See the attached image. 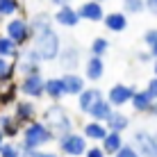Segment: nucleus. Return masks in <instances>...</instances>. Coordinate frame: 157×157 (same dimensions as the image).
I'll return each mask as SVG.
<instances>
[{"instance_id":"33","label":"nucleus","mask_w":157,"mask_h":157,"mask_svg":"<svg viewBox=\"0 0 157 157\" xmlns=\"http://www.w3.org/2000/svg\"><path fill=\"white\" fill-rule=\"evenodd\" d=\"M82 157H107V153H105V148H102L100 144H96V146H86Z\"/></svg>"},{"instance_id":"6","label":"nucleus","mask_w":157,"mask_h":157,"mask_svg":"<svg viewBox=\"0 0 157 157\" xmlns=\"http://www.w3.org/2000/svg\"><path fill=\"white\" fill-rule=\"evenodd\" d=\"M130 144L134 146V150L141 157H157V134L150 132V130H146V128L132 130Z\"/></svg>"},{"instance_id":"30","label":"nucleus","mask_w":157,"mask_h":157,"mask_svg":"<svg viewBox=\"0 0 157 157\" xmlns=\"http://www.w3.org/2000/svg\"><path fill=\"white\" fill-rule=\"evenodd\" d=\"M121 2H123V12L128 16H137L146 12V0H121Z\"/></svg>"},{"instance_id":"36","label":"nucleus","mask_w":157,"mask_h":157,"mask_svg":"<svg viewBox=\"0 0 157 157\" xmlns=\"http://www.w3.org/2000/svg\"><path fill=\"white\" fill-rule=\"evenodd\" d=\"M146 91H148V94H150V96H153V98L157 100V75L148 80V84H146Z\"/></svg>"},{"instance_id":"16","label":"nucleus","mask_w":157,"mask_h":157,"mask_svg":"<svg viewBox=\"0 0 157 157\" xmlns=\"http://www.w3.org/2000/svg\"><path fill=\"white\" fill-rule=\"evenodd\" d=\"M153 102H155V98H153V96H150L146 89H134L132 98H130L132 112H137V114H150V109H153Z\"/></svg>"},{"instance_id":"10","label":"nucleus","mask_w":157,"mask_h":157,"mask_svg":"<svg viewBox=\"0 0 157 157\" xmlns=\"http://www.w3.org/2000/svg\"><path fill=\"white\" fill-rule=\"evenodd\" d=\"M134 94V86L132 84H123V82H116L109 86V91H105V98L109 100V105L114 109H121L123 105H130V98Z\"/></svg>"},{"instance_id":"45","label":"nucleus","mask_w":157,"mask_h":157,"mask_svg":"<svg viewBox=\"0 0 157 157\" xmlns=\"http://www.w3.org/2000/svg\"><path fill=\"white\" fill-rule=\"evenodd\" d=\"M0 23H2V16H0Z\"/></svg>"},{"instance_id":"12","label":"nucleus","mask_w":157,"mask_h":157,"mask_svg":"<svg viewBox=\"0 0 157 157\" xmlns=\"http://www.w3.org/2000/svg\"><path fill=\"white\" fill-rule=\"evenodd\" d=\"M78 9V16L80 21H89V23H102V18H105V7H102V2L98 0H86L82 2Z\"/></svg>"},{"instance_id":"26","label":"nucleus","mask_w":157,"mask_h":157,"mask_svg":"<svg viewBox=\"0 0 157 157\" xmlns=\"http://www.w3.org/2000/svg\"><path fill=\"white\" fill-rule=\"evenodd\" d=\"M123 144H125V139H123V132H114V130H109V132L105 134V139L100 141V146L105 148L107 155H114Z\"/></svg>"},{"instance_id":"24","label":"nucleus","mask_w":157,"mask_h":157,"mask_svg":"<svg viewBox=\"0 0 157 157\" xmlns=\"http://www.w3.org/2000/svg\"><path fill=\"white\" fill-rule=\"evenodd\" d=\"M130 116L125 114V112H118V109H112L109 118L105 121L107 130H114V132H125V130H130Z\"/></svg>"},{"instance_id":"35","label":"nucleus","mask_w":157,"mask_h":157,"mask_svg":"<svg viewBox=\"0 0 157 157\" xmlns=\"http://www.w3.org/2000/svg\"><path fill=\"white\" fill-rule=\"evenodd\" d=\"M134 57H137L139 64H150V62H153V55H150V50H141V52H137Z\"/></svg>"},{"instance_id":"28","label":"nucleus","mask_w":157,"mask_h":157,"mask_svg":"<svg viewBox=\"0 0 157 157\" xmlns=\"http://www.w3.org/2000/svg\"><path fill=\"white\" fill-rule=\"evenodd\" d=\"M21 12H23V2L21 0H0V16H2V21L18 16Z\"/></svg>"},{"instance_id":"21","label":"nucleus","mask_w":157,"mask_h":157,"mask_svg":"<svg viewBox=\"0 0 157 157\" xmlns=\"http://www.w3.org/2000/svg\"><path fill=\"white\" fill-rule=\"evenodd\" d=\"M43 96L48 100L59 102L62 98H66V89H64L62 78H46V84H43Z\"/></svg>"},{"instance_id":"17","label":"nucleus","mask_w":157,"mask_h":157,"mask_svg":"<svg viewBox=\"0 0 157 157\" xmlns=\"http://www.w3.org/2000/svg\"><path fill=\"white\" fill-rule=\"evenodd\" d=\"M62 82H64V89H66V96H75L78 98V94L86 86V78L75 71H64Z\"/></svg>"},{"instance_id":"23","label":"nucleus","mask_w":157,"mask_h":157,"mask_svg":"<svg viewBox=\"0 0 157 157\" xmlns=\"http://www.w3.org/2000/svg\"><path fill=\"white\" fill-rule=\"evenodd\" d=\"M112 109H114V107H112V105H109V100H107L105 96H102V98H98V100L94 102V105L89 107L86 116H89V118H94V121H102V123H105L107 118H109Z\"/></svg>"},{"instance_id":"25","label":"nucleus","mask_w":157,"mask_h":157,"mask_svg":"<svg viewBox=\"0 0 157 157\" xmlns=\"http://www.w3.org/2000/svg\"><path fill=\"white\" fill-rule=\"evenodd\" d=\"M28 21H30L32 34H36V32L48 30V28H52V25H55V21H52V14H50V12H36L34 16H30Z\"/></svg>"},{"instance_id":"20","label":"nucleus","mask_w":157,"mask_h":157,"mask_svg":"<svg viewBox=\"0 0 157 157\" xmlns=\"http://www.w3.org/2000/svg\"><path fill=\"white\" fill-rule=\"evenodd\" d=\"M109 132V130H107V125L102 121H94V118H91L89 123H84L82 125V134L86 137V141H96V144H100L102 139H105V134Z\"/></svg>"},{"instance_id":"42","label":"nucleus","mask_w":157,"mask_h":157,"mask_svg":"<svg viewBox=\"0 0 157 157\" xmlns=\"http://www.w3.org/2000/svg\"><path fill=\"white\" fill-rule=\"evenodd\" d=\"M153 73L157 75V57H155V62H153Z\"/></svg>"},{"instance_id":"1","label":"nucleus","mask_w":157,"mask_h":157,"mask_svg":"<svg viewBox=\"0 0 157 157\" xmlns=\"http://www.w3.org/2000/svg\"><path fill=\"white\" fill-rule=\"evenodd\" d=\"M57 141L52 130L41 121V118H34V121L25 123L23 130H21V153L23 150H36L43 148V146Z\"/></svg>"},{"instance_id":"15","label":"nucleus","mask_w":157,"mask_h":157,"mask_svg":"<svg viewBox=\"0 0 157 157\" xmlns=\"http://www.w3.org/2000/svg\"><path fill=\"white\" fill-rule=\"evenodd\" d=\"M102 96H105V91H100L98 86H84V89L78 94V112L86 116L89 107L94 105L98 98H102Z\"/></svg>"},{"instance_id":"27","label":"nucleus","mask_w":157,"mask_h":157,"mask_svg":"<svg viewBox=\"0 0 157 157\" xmlns=\"http://www.w3.org/2000/svg\"><path fill=\"white\" fill-rule=\"evenodd\" d=\"M18 55H21V48L16 46V43H14V41H12V39H9V36L2 32V34H0V57L16 59Z\"/></svg>"},{"instance_id":"8","label":"nucleus","mask_w":157,"mask_h":157,"mask_svg":"<svg viewBox=\"0 0 157 157\" xmlns=\"http://www.w3.org/2000/svg\"><path fill=\"white\" fill-rule=\"evenodd\" d=\"M43 84H46V78L41 75V71L39 73H28V75H21L18 91L25 98L39 100V98H43Z\"/></svg>"},{"instance_id":"3","label":"nucleus","mask_w":157,"mask_h":157,"mask_svg":"<svg viewBox=\"0 0 157 157\" xmlns=\"http://www.w3.org/2000/svg\"><path fill=\"white\" fill-rule=\"evenodd\" d=\"M30 46L43 57V62H55L59 50H62V36H59V32L55 30V25H52V28H48V30H41V32H36V34H32Z\"/></svg>"},{"instance_id":"18","label":"nucleus","mask_w":157,"mask_h":157,"mask_svg":"<svg viewBox=\"0 0 157 157\" xmlns=\"http://www.w3.org/2000/svg\"><path fill=\"white\" fill-rule=\"evenodd\" d=\"M102 25H105L107 32H125L128 30V14L123 12H105V18H102Z\"/></svg>"},{"instance_id":"37","label":"nucleus","mask_w":157,"mask_h":157,"mask_svg":"<svg viewBox=\"0 0 157 157\" xmlns=\"http://www.w3.org/2000/svg\"><path fill=\"white\" fill-rule=\"evenodd\" d=\"M146 12L150 16H157V0H146Z\"/></svg>"},{"instance_id":"29","label":"nucleus","mask_w":157,"mask_h":157,"mask_svg":"<svg viewBox=\"0 0 157 157\" xmlns=\"http://www.w3.org/2000/svg\"><path fill=\"white\" fill-rule=\"evenodd\" d=\"M107 50H109V39H105V36H94V39H91V46H89V52H91V55L105 57Z\"/></svg>"},{"instance_id":"34","label":"nucleus","mask_w":157,"mask_h":157,"mask_svg":"<svg viewBox=\"0 0 157 157\" xmlns=\"http://www.w3.org/2000/svg\"><path fill=\"white\" fill-rule=\"evenodd\" d=\"M155 41H157V28H150V30H146V32H144V46L148 48V46H153Z\"/></svg>"},{"instance_id":"7","label":"nucleus","mask_w":157,"mask_h":157,"mask_svg":"<svg viewBox=\"0 0 157 157\" xmlns=\"http://www.w3.org/2000/svg\"><path fill=\"white\" fill-rule=\"evenodd\" d=\"M14 64H16V73L21 78V75H28V73H39L43 66V57L32 46H25L21 48V55L14 59Z\"/></svg>"},{"instance_id":"39","label":"nucleus","mask_w":157,"mask_h":157,"mask_svg":"<svg viewBox=\"0 0 157 157\" xmlns=\"http://www.w3.org/2000/svg\"><path fill=\"white\" fill-rule=\"evenodd\" d=\"M148 50H150V55H153V59L157 57V41L153 43V46H148Z\"/></svg>"},{"instance_id":"32","label":"nucleus","mask_w":157,"mask_h":157,"mask_svg":"<svg viewBox=\"0 0 157 157\" xmlns=\"http://www.w3.org/2000/svg\"><path fill=\"white\" fill-rule=\"evenodd\" d=\"M112 157H141V155H139L137 150H134V146L130 144V141H125V144H123L121 148H118L116 153L112 155Z\"/></svg>"},{"instance_id":"41","label":"nucleus","mask_w":157,"mask_h":157,"mask_svg":"<svg viewBox=\"0 0 157 157\" xmlns=\"http://www.w3.org/2000/svg\"><path fill=\"white\" fill-rule=\"evenodd\" d=\"M5 139H7V137H5V134H2V130H0V146L5 144Z\"/></svg>"},{"instance_id":"43","label":"nucleus","mask_w":157,"mask_h":157,"mask_svg":"<svg viewBox=\"0 0 157 157\" xmlns=\"http://www.w3.org/2000/svg\"><path fill=\"white\" fill-rule=\"evenodd\" d=\"M18 157H28V155H25V153H21V155H18Z\"/></svg>"},{"instance_id":"2","label":"nucleus","mask_w":157,"mask_h":157,"mask_svg":"<svg viewBox=\"0 0 157 157\" xmlns=\"http://www.w3.org/2000/svg\"><path fill=\"white\" fill-rule=\"evenodd\" d=\"M41 121L52 130L55 139H59L62 134H68V132L75 130V123H73L71 114H68V109L62 105V100L59 102L50 100V105H48L46 109H43V114H41Z\"/></svg>"},{"instance_id":"14","label":"nucleus","mask_w":157,"mask_h":157,"mask_svg":"<svg viewBox=\"0 0 157 157\" xmlns=\"http://www.w3.org/2000/svg\"><path fill=\"white\" fill-rule=\"evenodd\" d=\"M84 78L86 82H98L105 78V59L100 55H89V59L84 62Z\"/></svg>"},{"instance_id":"38","label":"nucleus","mask_w":157,"mask_h":157,"mask_svg":"<svg viewBox=\"0 0 157 157\" xmlns=\"http://www.w3.org/2000/svg\"><path fill=\"white\" fill-rule=\"evenodd\" d=\"M73 0H50V5H55V7H59V5H71Z\"/></svg>"},{"instance_id":"19","label":"nucleus","mask_w":157,"mask_h":157,"mask_svg":"<svg viewBox=\"0 0 157 157\" xmlns=\"http://www.w3.org/2000/svg\"><path fill=\"white\" fill-rule=\"evenodd\" d=\"M0 130H2V134L7 139H16V137H21L23 125L14 118L12 112H0Z\"/></svg>"},{"instance_id":"9","label":"nucleus","mask_w":157,"mask_h":157,"mask_svg":"<svg viewBox=\"0 0 157 157\" xmlns=\"http://www.w3.org/2000/svg\"><path fill=\"white\" fill-rule=\"evenodd\" d=\"M55 62L59 64L62 71H78L80 62H82V48L75 46V43H68V46H62L59 55Z\"/></svg>"},{"instance_id":"22","label":"nucleus","mask_w":157,"mask_h":157,"mask_svg":"<svg viewBox=\"0 0 157 157\" xmlns=\"http://www.w3.org/2000/svg\"><path fill=\"white\" fill-rule=\"evenodd\" d=\"M18 96H21V91H18V82L16 80L0 84V107H14Z\"/></svg>"},{"instance_id":"11","label":"nucleus","mask_w":157,"mask_h":157,"mask_svg":"<svg viewBox=\"0 0 157 157\" xmlns=\"http://www.w3.org/2000/svg\"><path fill=\"white\" fill-rule=\"evenodd\" d=\"M14 118L21 123V125H25V123L34 121V118H39V109H36V102L32 98H18L14 102Z\"/></svg>"},{"instance_id":"5","label":"nucleus","mask_w":157,"mask_h":157,"mask_svg":"<svg viewBox=\"0 0 157 157\" xmlns=\"http://www.w3.org/2000/svg\"><path fill=\"white\" fill-rule=\"evenodd\" d=\"M89 141H86V137L82 132H68V134H62V137L57 139V148H59V155L64 157H82Z\"/></svg>"},{"instance_id":"4","label":"nucleus","mask_w":157,"mask_h":157,"mask_svg":"<svg viewBox=\"0 0 157 157\" xmlns=\"http://www.w3.org/2000/svg\"><path fill=\"white\" fill-rule=\"evenodd\" d=\"M5 34L12 39L18 48L30 46L32 41V30H30V21L25 16H12L5 21Z\"/></svg>"},{"instance_id":"31","label":"nucleus","mask_w":157,"mask_h":157,"mask_svg":"<svg viewBox=\"0 0 157 157\" xmlns=\"http://www.w3.org/2000/svg\"><path fill=\"white\" fill-rule=\"evenodd\" d=\"M21 155V144H14L12 139H5L0 146V157H18Z\"/></svg>"},{"instance_id":"13","label":"nucleus","mask_w":157,"mask_h":157,"mask_svg":"<svg viewBox=\"0 0 157 157\" xmlns=\"http://www.w3.org/2000/svg\"><path fill=\"white\" fill-rule=\"evenodd\" d=\"M52 21L59 28H75L80 23V16H78V9L73 5H59L57 12L52 14Z\"/></svg>"},{"instance_id":"44","label":"nucleus","mask_w":157,"mask_h":157,"mask_svg":"<svg viewBox=\"0 0 157 157\" xmlns=\"http://www.w3.org/2000/svg\"><path fill=\"white\" fill-rule=\"evenodd\" d=\"M98 2H107V0H98Z\"/></svg>"},{"instance_id":"40","label":"nucleus","mask_w":157,"mask_h":157,"mask_svg":"<svg viewBox=\"0 0 157 157\" xmlns=\"http://www.w3.org/2000/svg\"><path fill=\"white\" fill-rule=\"evenodd\" d=\"M150 114H153V116H155V118H157V100H155V102H153V109H150Z\"/></svg>"}]
</instances>
